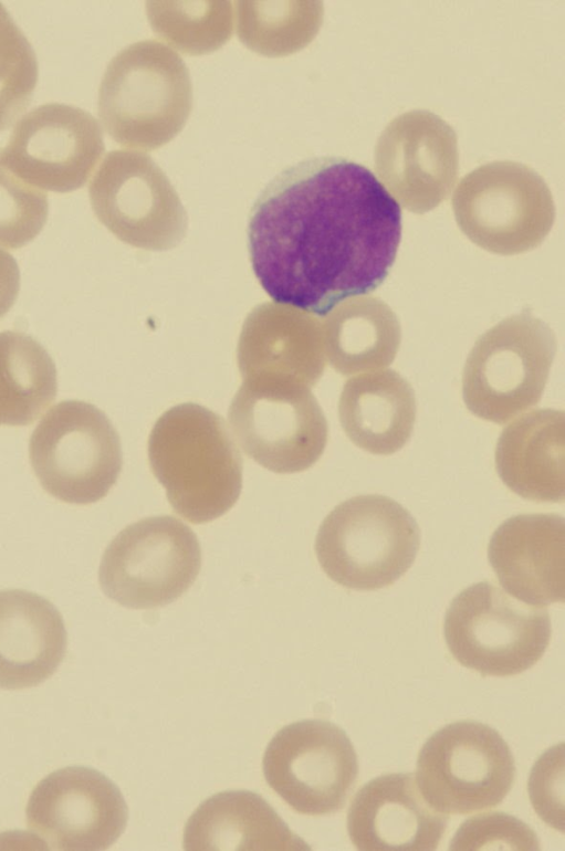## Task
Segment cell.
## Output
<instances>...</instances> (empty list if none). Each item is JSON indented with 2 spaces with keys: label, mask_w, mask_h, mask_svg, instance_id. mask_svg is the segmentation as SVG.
Listing matches in <instances>:
<instances>
[{
  "label": "cell",
  "mask_w": 565,
  "mask_h": 851,
  "mask_svg": "<svg viewBox=\"0 0 565 851\" xmlns=\"http://www.w3.org/2000/svg\"><path fill=\"white\" fill-rule=\"evenodd\" d=\"M19 288V265L9 252L0 249V318L13 306Z\"/></svg>",
  "instance_id": "1f68e13d"
},
{
  "label": "cell",
  "mask_w": 565,
  "mask_h": 851,
  "mask_svg": "<svg viewBox=\"0 0 565 851\" xmlns=\"http://www.w3.org/2000/svg\"><path fill=\"white\" fill-rule=\"evenodd\" d=\"M48 214L46 192L15 176L0 150V245L14 250L31 242L41 232Z\"/></svg>",
  "instance_id": "f1b7e54d"
},
{
  "label": "cell",
  "mask_w": 565,
  "mask_h": 851,
  "mask_svg": "<svg viewBox=\"0 0 565 851\" xmlns=\"http://www.w3.org/2000/svg\"><path fill=\"white\" fill-rule=\"evenodd\" d=\"M238 35L252 51L266 56L292 54L320 30L323 4L317 1H241Z\"/></svg>",
  "instance_id": "484cf974"
},
{
  "label": "cell",
  "mask_w": 565,
  "mask_h": 851,
  "mask_svg": "<svg viewBox=\"0 0 565 851\" xmlns=\"http://www.w3.org/2000/svg\"><path fill=\"white\" fill-rule=\"evenodd\" d=\"M443 633L451 655L461 665L482 675L510 676L526 671L543 656L552 628L546 609L481 581L451 601Z\"/></svg>",
  "instance_id": "5b68a950"
},
{
  "label": "cell",
  "mask_w": 565,
  "mask_h": 851,
  "mask_svg": "<svg viewBox=\"0 0 565 851\" xmlns=\"http://www.w3.org/2000/svg\"><path fill=\"white\" fill-rule=\"evenodd\" d=\"M447 822V815L423 799L412 774L372 779L347 812L348 836L358 850H436Z\"/></svg>",
  "instance_id": "d6986e66"
},
{
  "label": "cell",
  "mask_w": 565,
  "mask_h": 851,
  "mask_svg": "<svg viewBox=\"0 0 565 851\" xmlns=\"http://www.w3.org/2000/svg\"><path fill=\"white\" fill-rule=\"evenodd\" d=\"M458 167L456 132L429 111H410L394 118L375 147L381 185L415 213L430 211L448 197Z\"/></svg>",
  "instance_id": "2e32d148"
},
{
  "label": "cell",
  "mask_w": 565,
  "mask_h": 851,
  "mask_svg": "<svg viewBox=\"0 0 565 851\" xmlns=\"http://www.w3.org/2000/svg\"><path fill=\"white\" fill-rule=\"evenodd\" d=\"M400 238L397 201L366 167L332 156L284 169L258 197L248 223L263 290L317 315L378 287Z\"/></svg>",
  "instance_id": "6da1fadb"
},
{
  "label": "cell",
  "mask_w": 565,
  "mask_h": 851,
  "mask_svg": "<svg viewBox=\"0 0 565 851\" xmlns=\"http://www.w3.org/2000/svg\"><path fill=\"white\" fill-rule=\"evenodd\" d=\"M104 149L101 126L88 112L48 103L23 115L1 155L24 182L70 192L85 185Z\"/></svg>",
  "instance_id": "5bb4252c"
},
{
  "label": "cell",
  "mask_w": 565,
  "mask_h": 851,
  "mask_svg": "<svg viewBox=\"0 0 565 851\" xmlns=\"http://www.w3.org/2000/svg\"><path fill=\"white\" fill-rule=\"evenodd\" d=\"M192 85L182 59L156 40L133 43L108 63L98 91V115L119 145L154 150L185 126Z\"/></svg>",
  "instance_id": "3957f363"
},
{
  "label": "cell",
  "mask_w": 565,
  "mask_h": 851,
  "mask_svg": "<svg viewBox=\"0 0 565 851\" xmlns=\"http://www.w3.org/2000/svg\"><path fill=\"white\" fill-rule=\"evenodd\" d=\"M56 368L44 347L20 332L0 333V426L33 423L57 392Z\"/></svg>",
  "instance_id": "d4e9b609"
},
{
  "label": "cell",
  "mask_w": 565,
  "mask_h": 851,
  "mask_svg": "<svg viewBox=\"0 0 565 851\" xmlns=\"http://www.w3.org/2000/svg\"><path fill=\"white\" fill-rule=\"evenodd\" d=\"M495 467L515 494L535 502H562L564 412L538 409L509 424L495 449Z\"/></svg>",
  "instance_id": "44dd1931"
},
{
  "label": "cell",
  "mask_w": 565,
  "mask_h": 851,
  "mask_svg": "<svg viewBox=\"0 0 565 851\" xmlns=\"http://www.w3.org/2000/svg\"><path fill=\"white\" fill-rule=\"evenodd\" d=\"M420 532L410 513L378 494L337 505L321 524L315 553L325 574L343 587L376 590L398 580L412 565Z\"/></svg>",
  "instance_id": "277c9868"
},
{
  "label": "cell",
  "mask_w": 565,
  "mask_h": 851,
  "mask_svg": "<svg viewBox=\"0 0 565 851\" xmlns=\"http://www.w3.org/2000/svg\"><path fill=\"white\" fill-rule=\"evenodd\" d=\"M338 416L355 445L373 454H393L412 433L415 393L410 384L394 370L363 372L345 382Z\"/></svg>",
  "instance_id": "7402d4cb"
},
{
  "label": "cell",
  "mask_w": 565,
  "mask_h": 851,
  "mask_svg": "<svg viewBox=\"0 0 565 851\" xmlns=\"http://www.w3.org/2000/svg\"><path fill=\"white\" fill-rule=\"evenodd\" d=\"M28 828L55 850H105L124 832L128 810L117 786L100 771L57 769L33 788Z\"/></svg>",
  "instance_id": "9a60e30c"
},
{
  "label": "cell",
  "mask_w": 565,
  "mask_h": 851,
  "mask_svg": "<svg viewBox=\"0 0 565 851\" xmlns=\"http://www.w3.org/2000/svg\"><path fill=\"white\" fill-rule=\"evenodd\" d=\"M488 557L501 586L514 598L542 607L565 596V525L555 514L508 518L492 534Z\"/></svg>",
  "instance_id": "ac0fdd59"
},
{
  "label": "cell",
  "mask_w": 565,
  "mask_h": 851,
  "mask_svg": "<svg viewBox=\"0 0 565 851\" xmlns=\"http://www.w3.org/2000/svg\"><path fill=\"white\" fill-rule=\"evenodd\" d=\"M36 82L35 52L0 3V130L11 126L23 113Z\"/></svg>",
  "instance_id": "83f0119b"
},
{
  "label": "cell",
  "mask_w": 565,
  "mask_h": 851,
  "mask_svg": "<svg viewBox=\"0 0 565 851\" xmlns=\"http://www.w3.org/2000/svg\"><path fill=\"white\" fill-rule=\"evenodd\" d=\"M263 774L294 811L324 816L344 807L358 776V760L342 728L306 719L284 726L270 740Z\"/></svg>",
  "instance_id": "4fadbf2b"
},
{
  "label": "cell",
  "mask_w": 565,
  "mask_h": 851,
  "mask_svg": "<svg viewBox=\"0 0 565 851\" xmlns=\"http://www.w3.org/2000/svg\"><path fill=\"white\" fill-rule=\"evenodd\" d=\"M148 460L171 507L188 522H211L240 496V453L223 419L200 405H178L158 418Z\"/></svg>",
  "instance_id": "7a4b0ae2"
},
{
  "label": "cell",
  "mask_w": 565,
  "mask_h": 851,
  "mask_svg": "<svg viewBox=\"0 0 565 851\" xmlns=\"http://www.w3.org/2000/svg\"><path fill=\"white\" fill-rule=\"evenodd\" d=\"M237 359L243 380L311 388L326 364L322 325L311 313L292 305L263 303L243 323Z\"/></svg>",
  "instance_id": "e0dca14e"
},
{
  "label": "cell",
  "mask_w": 565,
  "mask_h": 851,
  "mask_svg": "<svg viewBox=\"0 0 565 851\" xmlns=\"http://www.w3.org/2000/svg\"><path fill=\"white\" fill-rule=\"evenodd\" d=\"M29 459L42 487L55 498L86 505L105 497L123 466L122 445L107 416L92 403L64 400L33 430Z\"/></svg>",
  "instance_id": "52a82bcc"
},
{
  "label": "cell",
  "mask_w": 565,
  "mask_h": 851,
  "mask_svg": "<svg viewBox=\"0 0 565 851\" xmlns=\"http://www.w3.org/2000/svg\"><path fill=\"white\" fill-rule=\"evenodd\" d=\"M556 351L553 330L523 312L485 332L471 349L462 375L467 408L503 424L535 406Z\"/></svg>",
  "instance_id": "8992f818"
},
{
  "label": "cell",
  "mask_w": 565,
  "mask_h": 851,
  "mask_svg": "<svg viewBox=\"0 0 565 851\" xmlns=\"http://www.w3.org/2000/svg\"><path fill=\"white\" fill-rule=\"evenodd\" d=\"M451 850L514 849L537 850L534 831L524 822L502 812H489L465 820L450 843Z\"/></svg>",
  "instance_id": "f546056e"
},
{
  "label": "cell",
  "mask_w": 565,
  "mask_h": 851,
  "mask_svg": "<svg viewBox=\"0 0 565 851\" xmlns=\"http://www.w3.org/2000/svg\"><path fill=\"white\" fill-rule=\"evenodd\" d=\"M153 30L187 54H205L222 46L232 34L229 1L147 2Z\"/></svg>",
  "instance_id": "4316f807"
},
{
  "label": "cell",
  "mask_w": 565,
  "mask_h": 851,
  "mask_svg": "<svg viewBox=\"0 0 565 851\" xmlns=\"http://www.w3.org/2000/svg\"><path fill=\"white\" fill-rule=\"evenodd\" d=\"M228 419L245 454L280 474L311 467L327 443L325 416L311 388L297 384L243 380Z\"/></svg>",
  "instance_id": "8fae6325"
},
{
  "label": "cell",
  "mask_w": 565,
  "mask_h": 851,
  "mask_svg": "<svg viewBox=\"0 0 565 851\" xmlns=\"http://www.w3.org/2000/svg\"><path fill=\"white\" fill-rule=\"evenodd\" d=\"M294 834L259 795L238 790L203 801L184 830L186 850H303Z\"/></svg>",
  "instance_id": "603a6c76"
},
{
  "label": "cell",
  "mask_w": 565,
  "mask_h": 851,
  "mask_svg": "<svg viewBox=\"0 0 565 851\" xmlns=\"http://www.w3.org/2000/svg\"><path fill=\"white\" fill-rule=\"evenodd\" d=\"M452 208L459 228L473 243L502 255L540 245L555 219L544 179L515 161H493L467 174L454 191Z\"/></svg>",
  "instance_id": "ba28073f"
},
{
  "label": "cell",
  "mask_w": 565,
  "mask_h": 851,
  "mask_svg": "<svg viewBox=\"0 0 565 851\" xmlns=\"http://www.w3.org/2000/svg\"><path fill=\"white\" fill-rule=\"evenodd\" d=\"M563 748L554 746L536 761L529 780V794L535 811L554 829L563 831ZM563 799V798H562Z\"/></svg>",
  "instance_id": "4dcf8cb0"
},
{
  "label": "cell",
  "mask_w": 565,
  "mask_h": 851,
  "mask_svg": "<svg viewBox=\"0 0 565 851\" xmlns=\"http://www.w3.org/2000/svg\"><path fill=\"white\" fill-rule=\"evenodd\" d=\"M325 356L342 375L375 371L389 366L398 351L401 329L396 314L381 300H345L323 319Z\"/></svg>",
  "instance_id": "cb8c5ba5"
},
{
  "label": "cell",
  "mask_w": 565,
  "mask_h": 851,
  "mask_svg": "<svg viewBox=\"0 0 565 851\" xmlns=\"http://www.w3.org/2000/svg\"><path fill=\"white\" fill-rule=\"evenodd\" d=\"M201 550L193 530L165 515L143 518L121 530L101 560L104 593L132 609H153L181 597L195 582Z\"/></svg>",
  "instance_id": "9c48e42d"
},
{
  "label": "cell",
  "mask_w": 565,
  "mask_h": 851,
  "mask_svg": "<svg viewBox=\"0 0 565 851\" xmlns=\"http://www.w3.org/2000/svg\"><path fill=\"white\" fill-rule=\"evenodd\" d=\"M88 193L97 219L129 245L164 251L178 245L186 235L188 219L178 193L146 154L108 153Z\"/></svg>",
  "instance_id": "7c38bea8"
},
{
  "label": "cell",
  "mask_w": 565,
  "mask_h": 851,
  "mask_svg": "<svg viewBox=\"0 0 565 851\" xmlns=\"http://www.w3.org/2000/svg\"><path fill=\"white\" fill-rule=\"evenodd\" d=\"M515 777L513 755L492 727L473 721L438 729L421 747L416 784L444 815H470L500 805Z\"/></svg>",
  "instance_id": "30bf717a"
},
{
  "label": "cell",
  "mask_w": 565,
  "mask_h": 851,
  "mask_svg": "<svg viewBox=\"0 0 565 851\" xmlns=\"http://www.w3.org/2000/svg\"><path fill=\"white\" fill-rule=\"evenodd\" d=\"M63 618L48 599L23 589L0 590V689L48 680L65 656Z\"/></svg>",
  "instance_id": "ffe728a7"
}]
</instances>
